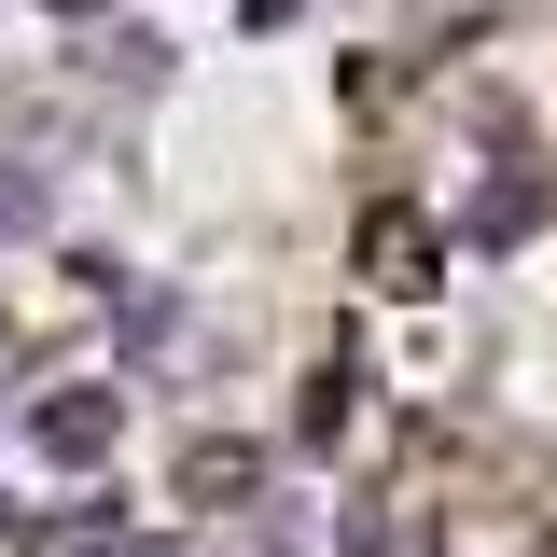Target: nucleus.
<instances>
[{
    "instance_id": "1",
    "label": "nucleus",
    "mask_w": 557,
    "mask_h": 557,
    "mask_svg": "<svg viewBox=\"0 0 557 557\" xmlns=\"http://www.w3.org/2000/svg\"><path fill=\"white\" fill-rule=\"evenodd\" d=\"M112 432H126L112 391H42V405H28V446H42V460H112Z\"/></svg>"
},
{
    "instance_id": "2",
    "label": "nucleus",
    "mask_w": 557,
    "mask_h": 557,
    "mask_svg": "<svg viewBox=\"0 0 557 557\" xmlns=\"http://www.w3.org/2000/svg\"><path fill=\"white\" fill-rule=\"evenodd\" d=\"M265 474V460H251V446H182V487H196V502H237V487Z\"/></svg>"
}]
</instances>
